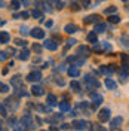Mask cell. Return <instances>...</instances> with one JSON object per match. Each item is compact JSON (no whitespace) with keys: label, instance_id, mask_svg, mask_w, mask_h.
<instances>
[{"label":"cell","instance_id":"cell-1","mask_svg":"<svg viewBox=\"0 0 129 131\" xmlns=\"http://www.w3.org/2000/svg\"><path fill=\"white\" fill-rule=\"evenodd\" d=\"M83 81H85V83L88 85L89 90H94V88H99V82H98V79L92 78L91 74H85V76H83Z\"/></svg>","mask_w":129,"mask_h":131},{"label":"cell","instance_id":"cell-2","mask_svg":"<svg viewBox=\"0 0 129 131\" xmlns=\"http://www.w3.org/2000/svg\"><path fill=\"white\" fill-rule=\"evenodd\" d=\"M21 125L24 127V128H28V130H33L34 128V125H33V116H31V113H27L21 118Z\"/></svg>","mask_w":129,"mask_h":131},{"label":"cell","instance_id":"cell-3","mask_svg":"<svg viewBox=\"0 0 129 131\" xmlns=\"http://www.w3.org/2000/svg\"><path fill=\"white\" fill-rule=\"evenodd\" d=\"M5 106L8 109H10V112H15L16 109L19 107V101H16L15 97H8L5 100Z\"/></svg>","mask_w":129,"mask_h":131},{"label":"cell","instance_id":"cell-4","mask_svg":"<svg viewBox=\"0 0 129 131\" xmlns=\"http://www.w3.org/2000/svg\"><path fill=\"white\" fill-rule=\"evenodd\" d=\"M68 63L71 66H83L85 64V58H82V55H71L68 57Z\"/></svg>","mask_w":129,"mask_h":131},{"label":"cell","instance_id":"cell-5","mask_svg":"<svg viewBox=\"0 0 129 131\" xmlns=\"http://www.w3.org/2000/svg\"><path fill=\"white\" fill-rule=\"evenodd\" d=\"M110 116H111L110 109H101L99 113H98V119H99L101 122H107V121L110 119Z\"/></svg>","mask_w":129,"mask_h":131},{"label":"cell","instance_id":"cell-6","mask_svg":"<svg viewBox=\"0 0 129 131\" xmlns=\"http://www.w3.org/2000/svg\"><path fill=\"white\" fill-rule=\"evenodd\" d=\"M91 100H92V109L95 110V109L102 103V100H104V98H102L101 94H92V95H91Z\"/></svg>","mask_w":129,"mask_h":131},{"label":"cell","instance_id":"cell-7","mask_svg":"<svg viewBox=\"0 0 129 131\" xmlns=\"http://www.w3.org/2000/svg\"><path fill=\"white\" fill-rule=\"evenodd\" d=\"M28 82H39L42 79V73L39 70H36V72H31V73H28V76L25 78Z\"/></svg>","mask_w":129,"mask_h":131},{"label":"cell","instance_id":"cell-8","mask_svg":"<svg viewBox=\"0 0 129 131\" xmlns=\"http://www.w3.org/2000/svg\"><path fill=\"white\" fill-rule=\"evenodd\" d=\"M30 34H31L34 39H43L45 37V30H42L39 27H34L33 30H30Z\"/></svg>","mask_w":129,"mask_h":131},{"label":"cell","instance_id":"cell-9","mask_svg":"<svg viewBox=\"0 0 129 131\" xmlns=\"http://www.w3.org/2000/svg\"><path fill=\"white\" fill-rule=\"evenodd\" d=\"M71 125H73L74 130H86L88 122H86V121H82V119H76V121H73Z\"/></svg>","mask_w":129,"mask_h":131},{"label":"cell","instance_id":"cell-10","mask_svg":"<svg viewBox=\"0 0 129 131\" xmlns=\"http://www.w3.org/2000/svg\"><path fill=\"white\" fill-rule=\"evenodd\" d=\"M119 76L122 78V81L123 82L128 79V76H129V64H123L122 66V69L119 70Z\"/></svg>","mask_w":129,"mask_h":131},{"label":"cell","instance_id":"cell-11","mask_svg":"<svg viewBox=\"0 0 129 131\" xmlns=\"http://www.w3.org/2000/svg\"><path fill=\"white\" fill-rule=\"evenodd\" d=\"M43 46L46 49H49V51H57V48H58L57 42L52 40V39H46V40L43 42Z\"/></svg>","mask_w":129,"mask_h":131},{"label":"cell","instance_id":"cell-12","mask_svg":"<svg viewBox=\"0 0 129 131\" xmlns=\"http://www.w3.org/2000/svg\"><path fill=\"white\" fill-rule=\"evenodd\" d=\"M10 85H12L14 88H18V86H21V85H22V78H21L19 74H15V76H12V78H10Z\"/></svg>","mask_w":129,"mask_h":131},{"label":"cell","instance_id":"cell-13","mask_svg":"<svg viewBox=\"0 0 129 131\" xmlns=\"http://www.w3.org/2000/svg\"><path fill=\"white\" fill-rule=\"evenodd\" d=\"M122 122H123V118L122 116H117V118H114L113 121L110 122V128L111 130H117V128H120Z\"/></svg>","mask_w":129,"mask_h":131},{"label":"cell","instance_id":"cell-14","mask_svg":"<svg viewBox=\"0 0 129 131\" xmlns=\"http://www.w3.org/2000/svg\"><path fill=\"white\" fill-rule=\"evenodd\" d=\"M31 94H33V95H36V97H40V95H43V94H45V90H43V86H39V85H33Z\"/></svg>","mask_w":129,"mask_h":131},{"label":"cell","instance_id":"cell-15","mask_svg":"<svg viewBox=\"0 0 129 131\" xmlns=\"http://www.w3.org/2000/svg\"><path fill=\"white\" fill-rule=\"evenodd\" d=\"M114 64H110V66H101V72L104 74H107V76H110V74H113L114 72H116V69L113 67Z\"/></svg>","mask_w":129,"mask_h":131},{"label":"cell","instance_id":"cell-16","mask_svg":"<svg viewBox=\"0 0 129 131\" xmlns=\"http://www.w3.org/2000/svg\"><path fill=\"white\" fill-rule=\"evenodd\" d=\"M77 54L79 55H83V57H89L91 55V49L88 46H85V45H82V46L77 48Z\"/></svg>","mask_w":129,"mask_h":131},{"label":"cell","instance_id":"cell-17","mask_svg":"<svg viewBox=\"0 0 129 131\" xmlns=\"http://www.w3.org/2000/svg\"><path fill=\"white\" fill-rule=\"evenodd\" d=\"M67 73L70 74L71 78H77V76L80 74V72H79V69H77V66H70V69L67 70Z\"/></svg>","mask_w":129,"mask_h":131},{"label":"cell","instance_id":"cell-18","mask_svg":"<svg viewBox=\"0 0 129 131\" xmlns=\"http://www.w3.org/2000/svg\"><path fill=\"white\" fill-rule=\"evenodd\" d=\"M15 95H16V97H27V95H28V92H27L25 88L21 85V86L15 88Z\"/></svg>","mask_w":129,"mask_h":131},{"label":"cell","instance_id":"cell-19","mask_svg":"<svg viewBox=\"0 0 129 131\" xmlns=\"http://www.w3.org/2000/svg\"><path fill=\"white\" fill-rule=\"evenodd\" d=\"M8 42H10V34H9L8 31H0V43H8Z\"/></svg>","mask_w":129,"mask_h":131},{"label":"cell","instance_id":"cell-20","mask_svg":"<svg viewBox=\"0 0 129 131\" xmlns=\"http://www.w3.org/2000/svg\"><path fill=\"white\" fill-rule=\"evenodd\" d=\"M97 21H99V15H88L86 18H85V24H92V23H97Z\"/></svg>","mask_w":129,"mask_h":131},{"label":"cell","instance_id":"cell-21","mask_svg":"<svg viewBox=\"0 0 129 131\" xmlns=\"http://www.w3.org/2000/svg\"><path fill=\"white\" fill-rule=\"evenodd\" d=\"M18 58H19L21 61H27V60L30 58V51H28V49H22V51L19 52Z\"/></svg>","mask_w":129,"mask_h":131},{"label":"cell","instance_id":"cell-22","mask_svg":"<svg viewBox=\"0 0 129 131\" xmlns=\"http://www.w3.org/2000/svg\"><path fill=\"white\" fill-rule=\"evenodd\" d=\"M46 103H48L49 106H57V97L54 95V94H48V97H46Z\"/></svg>","mask_w":129,"mask_h":131},{"label":"cell","instance_id":"cell-23","mask_svg":"<svg viewBox=\"0 0 129 131\" xmlns=\"http://www.w3.org/2000/svg\"><path fill=\"white\" fill-rule=\"evenodd\" d=\"M86 39H88L89 43H92V45H95V43H98V37H97V33H89L88 36H86Z\"/></svg>","mask_w":129,"mask_h":131},{"label":"cell","instance_id":"cell-24","mask_svg":"<svg viewBox=\"0 0 129 131\" xmlns=\"http://www.w3.org/2000/svg\"><path fill=\"white\" fill-rule=\"evenodd\" d=\"M105 86H107L108 90H116V88H117V83H116L113 79L107 78V79H105Z\"/></svg>","mask_w":129,"mask_h":131},{"label":"cell","instance_id":"cell-25","mask_svg":"<svg viewBox=\"0 0 129 131\" xmlns=\"http://www.w3.org/2000/svg\"><path fill=\"white\" fill-rule=\"evenodd\" d=\"M94 30H95V33H104L107 30V24L105 23H99V24H97L94 27Z\"/></svg>","mask_w":129,"mask_h":131},{"label":"cell","instance_id":"cell-26","mask_svg":"<svg viewBox=\"0 0 129 131\" xmlns=\"http://www.w3.org/2000/svg\"><path fill=\"white\" fill-rule=\"evenodd\" d=\"M65 31L68 33V34H73V33H76L79 28H77V25H74V24H67L65 25V28H64Z\"/></svg>","mask_w":129,"mask_h":131},{"label":"cell","instance_id":"cell-27","mask_svg":"<svg viewBox=\"0 0 129 131\" xmlns=\"http://www.w3.org/2000/svg\"><path fill=\"white\" fill-rule=\"evenodd\" d=\"M70 88H71L73 91H76V92H79V91L82 90V85L79 83V82H76V81H71V82H70Z\"/></svg>","mask_w":129,"mask_h":131},{"label":"cell","instance_id":"cell-28","mask_svg":"<svg viewBox=\"0 0 129 131\" xmlns=\"http://www.w3.org/2000/svg\"><path fill=\"white\" fill-rule=\"evenodd\" d=\"M61 119H62V113L55 115V116H52V118H48V119H46V122L54 124V122H58V121H61Z\"/></svg>","mask_w":129,"mask_h":131},{"label":"cell","instance_id":"cell-29","mask_svg":"<svg viewBox=\"0 0 129 131\" xmlns=\"http://www.w3.org/2000/svg\"><path fill=\"white\" fill-rule=\"evenodd\" d=\"M59 109H61V112H70V103L68 101H61Z\"/></svg>","mask_w":129,"mask_h":131},{"label":"cell","instance_id":"cell-30","mask_svg":"<svg viewBox=\"0 0 129 131\" xmlns=\"http://www.w3.org/2000/svg\"><path fill=\"white\" fill-rule=\"evenodd\" d=\"M28 16H30V14H28V12H21V14H15V15H14V18H22V19H28Z\"/></svg>","mask_w":129,"mask_h":131},{"label":"cell","instance_id":"cell-31","mask_svg":"<svg viewBox=\"0 0 129 131\" xmlns=\"http://www.w3.org/2000/svg\"><path fill=\"white\" fill-rule=\"evenodd\" d=\"M0 116H3V118L8 116V109H6L5 104H2V103H0Z\"/></svg>","mask_w":129,"mask_h":131},{"label":"cell","instance_id":"cell-32","mask_svg":"<svg viewBox=\"0 0 129 131\" xmlns=\"http://www.w3.org/2000/svg\"><path fill=\"white\" fill-rule=\"evenodd\" d=\"M120 42H122V45H123V46H126V48H129V36H128V34L122 36Z\"/></svg>","mask_w":129,"mask_h":131},{"label":"cell","instance_id":"cell-33","mask_svg":"<svg viewBox=\"0 0 129 131\" xmlns=\"http://www.w3.org/2000/svg\"><path fill=\"white\" fill-rule=\"evenodd\" d=\"M31 15L34 16V18H37V19H43V14H42L40 10H37V9H34V10H33Z\"/></svg>","mask_w":129,"mask_h":131},{"label":"cell","instance_id":"cell-34","mask_svg":"<svg viewBox=\"0 0 129 131\" xmlns=\"http://www.w3.org/2000/svg\"><path fill=\"white\" fill-rule=\"evenodd\" d=\"M19 6H21V3H19L18 0H12V2H10V9L16 10V9H19Z\"/></svg>","mask_w":129,"mask_h":131},{"label":"cell","instance_id":"cell-35","mask_svg":"<svg viewBox=\"0 0 129 131\" xmlns=\"http://www.w3.org/2000/svg\"><path fill=\"white\" fill-rule=\"evenodd\" d=\"M37 110L42 112V113H49V112H50V109H48V107L43 106V104H39V106H37Z\"/></svg>","mask_w":129,"mask_h":131},{"label":"cell","instance_id":"cell-36","mask_svg":"<svg viewBox=\"0 0 129 131\" xmlns=\"http://www.w3.org/2000/svg\"><path fill=\"white\" fill-rule=\"evenodd\" d=\"M117 12V6H110V8L105 9V15H110V14H114Z\"/></svg>","mask_w":129,"mask_h":131},{"label":"cell","instance_id":"cell-37","mask_svg":"<svg viewBox=\"0 0 129 131\" xmlns=\"http://www.w3.org/2000/svg\"><path fill=\"white\" fill-rule=\"evenodd\" d=\"M108 21H110V23H113V24L120 23V16H119V15H113V16H110V18H108Z\"/></svg>","mask_w":129,"mask_h":131},{"label":"cell","instance_id":"cell-38","mask_svg":"<svg viewBox=\"0 0 129 131\" xmlns=\"http://www.w3.org/2000/svg\"><path fill=\"white\" fill-rule=\"evenodd\" d=\"M52 3L55 5V8H57V9H62V8H64V3H62L61 0H52Z\"/></svg>","mask_w":129,"mask_h":131},{"label":"cell","instance_id":"cell-39","mask_svg":"<svg viewBox=\"0 0 129 131\" xmlns=\"http://www.w3.org/2000/svg\"><path fill=\"white\" fill-rule=\"evenodd\" d=\"M15 43L18 45V46H25V45H27V40H25V39H19V37H18V39H15Z\"/></svg>","mask_w":129,"mask_h":131},{"label":"cell","instance_id":"cell-40","mask_svg":"<svg viewBox=\"0 0 129 131\" xmlns=\"http://www.w3.org/2000/svg\"><path fill=\"white\" fill-rule=\"evenodd\" d=\"M9 91V86L6 83H3V82H0V92H8Z\"/></svg>","mask_w":129,"mask_h":131},{"label":"cell","instance_id":"cell-41","mask_svg":"<svg viewBox=\"0 0 129 131\" xmlns=\"http://www.w3.org/2000/svg\"><path fill=\"white\" fill-rule=\"evenodd\" d=\"M8 60V52L6 51H0V61H6Z\"/></svg>","mask_w":129,"mask_h":131},{"label":"cell","instance_id":"cell-42","mask_svg":"<svg viewBox=\"0 0 129 131\" xmlns=\"http://www.w3.org/2000/svg\"><path fill=\"white\" fill-rule=\"evenodd\" d=\"M79 3H80L83 8H89V5H91V0H77Z\"/></svg>","mask_w":129,"mask_h":131},{"label":"cell","instance_id":"cell-43","mask_svg":"<svg viewBox=\"0 0 129 131\" xmlns=\"http://www.w3.org/2000/svg\"><path fill=\"white\" fill-rule=\"evenodd\" d=\"M33 51H34V52H37V54H40V52H42V46H40V45H37V43H34V45H33Z\"/></svg>","mask_w":129,"mask_h":131},{"label":"cell","instance_id":"cell-44","mask_svg":"<svg viewBox=\"0 0 129 131\" xmlns=\"http://www.w3.org/2000/svg\"><path fill=\"white\" fill-rule=\"evenodd\" d=\"M122 61H123V64H129V57L126 55V54H122Z\"/></svg>","mask_w":129,"mask_h":131},{"label":"cell","instance_id":"cell-45","mask_svg":"<svg viewBox=\"0 0 129 131\" xmlns=\"http://www.w3.org/2000/svg\"><path fill=\"white\" fill-rule=\"evenodd\" d=\"M102 49H104V51H111V45H110V43H107V42H104V43H102Z\"/></svg>","mask_w":129,"mask_h":131},{"label":"cell","instance_id":"cell-46","mask_svg":"<svg viewBox=\"0 0 129 131\" xmlns=\"http://www.w3.org/2000/svg\"><path fill=\"white\" fill-rule=\"evenodd\" d=\"M19 33H21V34H22V36H25V34H27V33H30V31H28V28H27V27H25V25H22V27H21V28H19Z\"/></svg>","mask_w":129,"mask_h":131},{"label":"cell","instance_id":"cell-47","mask_svg":"<svg viewBox=\"0 0 129 131\" xmlns=\"http://www.w3.org/2000/svg\"><path fill=\"white\" fill-rule=\"evenodd\" d=\"M55 82H57L59 86H64V85H65V81H64V79H61V78H57V79H55Z\"/></svg>","mask_w":129,"mask_h":131},{"label":"cell","instance_id":"cell-48","mask_svg":"<svg viewBox=\"0 0 129 131\" xmlns=\"http://www.w3.org/2000/svg\"><path fill=\"white\" fill-rule=\"evenodd\" d=\"M76 39H68V40H67V46H74V45H76Z\"/></svg>","mask_w":129,"mask_h":131},{"label":"cell","instance_id":"cell-49","mask_svg":"<svg viewBox=\"0 0 129 131\" xmlns=\"http://www.w3.org/2000/svg\"><path fill=\"white\" fill-rule=\"evenodd\" d=\"M77 107H79V109H88V103H86V101H82Z\"/></svg>","mask_w":129,"mask_h":131},{"label":"cell","instance_id":"cell-50","mask_svg":"<svg viewBox=\"0 0 129 131\" xmlns=\"http://www.w3.org/2000/svg\"><path fill=\"white\" fill-rule=\"evenodd\" d=\"M71 9H73V10H79L80 8H79V6H77L76 3H71Z\"/></svg>","mask_w":129,"mask_h":131},{"label":"cell","instance_id":"cell-51","mask_svg":"<svg viewBox=\"0 0 129 131\" xmlns=\"http://www.w3.org/2000/svg\"><path fill=\"white\" fill-rule=\"evenodd\" d=\"M61 128H62V130H68V128H70V124H64V125H61Z\"/></svg>","mask_w":129,"mask_h":131},{"label":"cell","instance_id":"cell-52","mask_svg":"<svg viewBox=\"0 0 129 131\" xmlns=\"http://www.w3.org/2000/svg\"><path fill=\"white\" fill-rule=\"evenodd\" d=\"M8 52H10V54H15L16 51H15L14 48H9V49H8Z\"/></svg>","mask_w":129,"mask_h":131},{"label":"cell","instance_id":"cell-53","mask_svg":"<svg viewBox=\"0 0 129 131\" xmlns=\"http://www.w3.org/2000/svg\"><path fill=\"white\" fill-rule=\"evenodd\" d=\"M3 6H6V3H5V0H0V8H3Z\"/></svg>","mask_w":129,"mask_h":131},{"label":"cell","instance_id":"cell-54","mask_svg":"<svg viewBox=\"0 0 129 131\" xmlns=\"http://www.w3.org/2000/svg\"><path fill=\"white\" fill-rule=\"evenodd\" d=\"M52 24H54L52 21H48V23H46V27H52Z\"/></svg>","mask_w":129,"mask_h":131},{"label":"cell","instance_id":"cell-55","mask_svg":"<svg viewBox=\"0 0 129 131\" xmlns=\"http://www.w3.org/2000/svg\"><path fill=\"white\" fill-rule=\"evenodd\" d=\"M22 3H24L25 6H28V0H22Z\"/></svg>","mask_w":129,"mask_h":131},{"label":"cell","instance_id":"cell-56","mask_svg":"<svg viewBox=\"0 0 129 131\" xmlns=\"http://www.w3.org/2000/svg\"><path fill=\"white\" fill-rule=\"evenodd\" d=\"M0 130H2V125H0Z\"/></svg>","mask_w":129,"mask_h":131},{"label":"cell","instance_id":"cell-57","mask_svg":"<svg viewBox=\"0 0 129 131\" xmlns=\"http://www.w3.org/2000/svg\"><path fill=\"white\" fill-rule=\"evenodd\" d=\"M123 2H128V0H123Z\"/></svg>","mask_w":129,"mask_h":131}]
</instances>
